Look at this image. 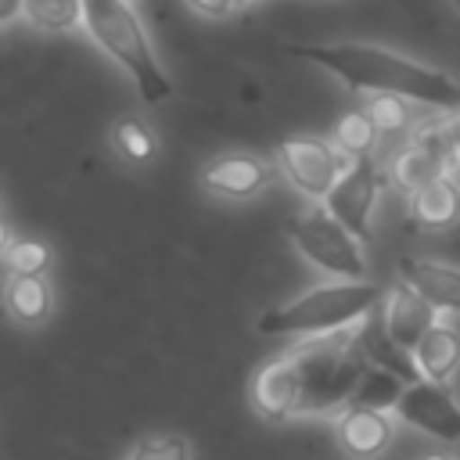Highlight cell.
Masks as SVG:
<instances>
[{
  "instance_id": "cell-1",
  "label": "cell",
  "mask_w": 460,
  "mask_h": 460,
  "mask_svg": "<svg viewBox=\"0 0 460 460\" xmlns=\"http://www.w3.org/2000/svg\"><path fill=\"white\" fill-rule=\"evenodd\" d=\"M288 54L331 72L352 93H395L428 111H460V83L442 68L374 43H291Z\"/></svg>"
},
{
  "instance_id": "cell-2",
  "label": "cell",
  "mask_w": 460,
  "mask_h": 460,
  "mask_svg": "<svg viewBox=\"0 0 460 460\" xmlns=\"http://www.w3.org/2000/svg\"><path fill=\"white\" fill-rule=\"evenodd\" d=\"M356 327L313 334L288 349L298 367V388H302L298 417H338L345 406H352V395L370 367L359 349Z\"/></svg>"
},
{
  "instance_id": "cell-3",
  "label": "cell",
  "mask_w": 460,
  "mask_h": 460,
  "mask_svg": "<svg viewBox=\"0 0 460 460\" xmlns=\"http://www.w3.org/2000/svg\"><path fill=\"white\" fill-rule=\"evenodd\" d=\"M385 302V288L374 280H327L316 284L291 302L259 316V334H291L313 338L363 323Z\"/></svg>"
},
{
  "instance_id": "cell-4",
  "label": "cell",
  "mask_w": 460,
  "mask_h": 460,
  "mask_svg": "<svg viewBox=\"0 0 460 460\" xmlns=\"http://www.w3.org/2000/svg\"><path fill=\"white\" fill-rule=\"evenodd\" d=\"M86 32L133 79L137 93L147 104H162L172 97V79L155 58V47L129 0H86Z\"/></svg>"
},
{
  "instance_id": "cell-5",
  "label": "cell",
  "mask_w": 460,
  "mask_h": 460,
  "mask_svg": "<svg viewBox=\"0 0 460 460\" xmlns=\"http://www.w3.org/2000/svg\"><path fill=\"white\" fill-rule=\"evenodd\" d=\"M288 237L298 248V255L316 266L320 273L334 277V280H367V252L363 241L327 208V205H313L305 212H298L288 223Z\"/></svg>"
},
{
  "instance_id": "cell-6",
  "label": "cell",
  "mask_w": 460,
  "mask_h": 460,
  "mask_svg": "<svg viewBox=\"0 0 460 460\" xmlns=\"http://www.w3.org/2000/svg\"><path fill=\"white\" fill-rule=\"evenodd\" d=\"M349 155L331 137H291L280 144V169L291 187L313 201H327L338 176L349 169Z\"/></svg>"
},
{
  "instance_id": "cell-7",
  "label": "cell",
  "mask_w": 460,
  "mask_h": 460,
  "mask_svg": "<svg viewBox=\"0 0 460 460\" xmlns=\"http://www.w3.org/2000/svg\"><path fill=\"white\" fill-rule=\"evenodd\" d=\"M395 417L406 428H413L442 446H460V399L453 395L449 385L424 381V377L406 385V392L395 406Z\"/></svg>"
},
{
  "instance_id": "cell-8",
  "label": "cell",
  "mask_w": 460,
  "mask_h": 460,
  "mask_svg": "<svg viewBox=\"0 0 460 460\" xmlns=\"http://www.w3.org/2000/svg\"><path fill=\"white\" fill-rule=\"evenodd\" d=\"M377 190H381V165L374 162V155L352 158L349 169L338 176L334 190L327 194V208L359 237L370 241V219H374V205H377Z\"/></svg>"
},
{
  "instance_id": "cell-9",
  "label": "cell",
  "mask_w": 460,
  "mask_h": 460,
  "mask_svg": "<svg viewBox=\"0 0 460 460\" xmlns=\"http://www.w3.org/2000/svg\"><path fill=\"white\" fill-rule=\"evenodd\" d=\"M284 169L252 151H226L201 169V187L219 198H252L266 190Z\"/></svg>"
},
{
  "instance_id": "cell-10",
  "label": "cell",
  "mask_w": 460,
  "mask_h": 460,
  "mask_svg": "<svg viewBox=\"0 0 460 460\" xmlns=\"http://www.w3.org/2000/svg\"><path fill=\"white\" fill-rule=\"evenodd\" d=\"M248 399H252V410H255L262 420H270V424H280V420L298 417L302 388H298V367H295L291 352H280V356L266 359V363L252 374Z\"/></svg>"
},
{
  "instance_id": "cell-11",
  "label": "cell",
  "mask_w": 460,
  "mask_h": 460,
  "mask_svg": "<svg viewBox=\"0 0 460 460\" xmlns=\"http://www.w3.org/2000/svg\"><path fill=\"white\" fill-rule=\"evenodd\" d=\"M381 323H385V331L392 334V341H399L402 349H417L420 345V338L442 320V313L410 284V280H395V284H388L385 288V302H381Z\"/></svg>"
},
{
  "instance_id": "cell-12",
  "label": "cell",
  "mask_w": 460,
  "mask_h": 460,
  "mask_svg": "<svg viewBox=\"0 0 460 460\" xmlns=\"http://www.w3.org/2000/svg\"><path fill=\"white\" fill-rule=\"evenodd\" d=\"M395 413L388 410H370V406H345L334 417V438L338 449L352 460H377L388 453L395 438Z\"/></svg>"
},
{
  "instance_id": "cell-13",
  "label": "cell",
  "mask_w": 460,
  "mask_h": 460,
  "mask_svg": "<svg viewBox=\"0 0 460 460\" xmlns=\"http://www.w3.org/2000/svg\"><path fill=\"white\" fill-rule=\"evenodd\" d=\"M399 277L410 280L438 313H460V266L438 259H402Z\"/></svg>"
},
{
  "instance_id": "cell-14",
  "label": "cell",
  "mask_w": 460,
  "mask_h": 460,
  "mask_svg": "<svg viewBox=\"0 0 460 460\" xmlns=\"http://www.w3.org/2000/svg\"><path fill=\"white\" fill-rule=\"evenodd\" d=\"M356 334H359V349H363V356H367V363H370V367L392 370V374H395V377H402L406 385L420 381V370H417L413 352H410V349H402L399 341H392V334H388V331H385V323H381V313H370V316L356 327Z\"/></svg>"
},
{
  "instance_id": "cell-15",
  "label": "cell",
  "mask_w": 460,
  "mask_h": 460,
  "mask_svg": "<svg viewBox=\"0 0 460 460\" xmlns=\"http://www.w3.org/2000/svg\"><path fill=\"white\" fill-rule=\"evenodd\" d=\"M413 359H417V370L424 381H438V385H449L460 370V331L446 320H438L424 338L420 345L413 349Z\"/></svg>"
},
{
  "instance_id": "cell-16",
  "label": "cell",
  "mask_w": 460,
  "mask_h": 460,
  "mask_svg": "<svg viewBox=\"0 0 460 460\" xmlns=\"http://www.w3.org/2000/svg\"><path fill=\"white\" fill-rule=\"evenodd\" d=\"M460 219V183L456 176H438L410 198V223L424 230H449Z\"/></svg>"
},
{
  "instance_id": "cell-17",
  "label": "cell",
  "mask_w": 460,
  "mask_h": 460,
  "mask_svg": "<svg viewBox=\"0 0 460 460\" xmlns=\"http://www.w3.org/2000/svg\"><path fill=\"white\" fill-rule=\"evenodd\" d=\"M4 302H7V313L14 316V323H22V327H40L54 313L50 284L32 273H7Z\"/></svg>"
},
{
  "instance_id": "cell-18",
  "label": "cell",
  "mask_w": 460,
  "mask_h": 460,
  "mask_svg": "<svg viewBox=\"0 0 460 460\" xmlns=\"http://www.w3.org/2000/svg\"><path fill=\"white\" fill-rule=\"evenodd\" d=\"M410 104H413V101H402V97H395V93H363V111H367L370 122L377 126L381 140L413 137V129H417L424 119H417Z\"/></svg>"
},
{
  "instance_id": "cell-19",
  "label": "cell",
  "mask_w": 460,
  "mask_h": 460,
  "mask_svg": "<svg viewBox=\"0 0 460 460\" xmlns=\"http://www.w3.org/2000/svg\"><path fill=\"white\" fill-rule=\"evenodd\" d=\"M25 22L47 32L86 25V0H25Z\"/></svg>"
},
{
  "instance_id": "cell-20",
  "label": "cell",
  "mask_w": 460,
  "mask_h": 460,
  "mask_svg": "<svg viewBox=\"0 0 460 460\" xmlns=\"http://www.w3.org/2000/svg\"><path fill=\"white\" fill-rule=\"evenodd\" d=\"M406 392V381L395 377L392 370H381V367H367L356 395H352V406H370V410H388L395 413L399 399Z\"/></svg>"
},
{
  "instance_id": "cell-21",
  "label": "cell",
  "mask_w": 460,
  "mask_h": 460,
  "mask_svg": "<svg viewBox=\"0 0 460 460\" xmlns=\"http://www.w3.org/2000/svg\"><path fill=\"white\" fill-rule=\"evenodd\" d=\"M349 158H363V155H374V147H377V140H381V133H377V126L370 122V115L359 108V111H349V115H341L338 119V126H334V137H331Z\"/></svg>"
},
{
  "instance_id": "cell-22",
  "label": "cell",
  "mask_w": 460,
  "mask_h": 460,
  "mask_svg": "<svg viewBox=\"0 0 460 460\" xmlns=\"http://www.w3.org/2000/svg\"><path fill=\"white\" fill-rule=\"evenodd\" d=\"M54 252L47 241L40 237H11L7 248H4V262H7V273H32V277H43L47 266H50Z\"/></svg>"
},
{
  "instance_id": "cell-23",
  "label": "cell",
  "mask_w": 460,
  "mask_h": 460,
  "mask_svg": "<svg viewBox=\"0 0 460 460\" xmlns=\"http://www.w3.org/2000/svg\"><path fill=\"white\" fill-rule=\"evenodd\" d=\"M194 446L180 431H162V435H144L129 446L126 460H190Z\"/></svg>"
},
{
  "instance_id": "cell-24",
  "label": "cell",
  "mask_w": 460,
  "mask_h": 460,
  "mask_svg": "<svg viewBox=\"0 0 460 460\" xmlns=\"http://www.w3.org/2000/svg\"><path fill=\"white\" fill-rule=\"evenodd\" d=\"M115 147L122 151V158H129V162L140 165V162H151L155 158L158 140H155V133L140 119H122L115 126Z\"/></svg>"
},
{
  "instance_id": "cell-25",
  "label": "cell",
  "mask_w": 460,
  "mask_h": 460,
  "mask_svg": "<svg viewBox=\"0 0 460 460\" xmlns=\"http://www.w3.org/2000/svg\"><path fill=\"white\" fill-rule=\"evenodd\" d=\"M438 126H442V137H446V147L460 169V111H442L438 115Z\"/></svg>"
},
{
  "instance_id": "cell-26",
  "label": "cell",
  "mask_w": 460,
  "mask_h": 460,
  "mask_svg": "<svg viewBox=\"0 0 460 460\" xmlns=\"http://www.w3.org/2000/svg\"><path fill=\"white\" fill-rule=\"evenodd\" d=\"M237 4L241 0H187V7L198 11V14H205V18H226Z\"/></svg>"
},
{
  "instance_id": "cell-27",
  "label": "cell",
  "mask_w": 460,
  "mask_h": 460,
  "mask_svg": "<svg viewBox=\"0 0 460 460\" xmlns=\"http://www.w3.org/2000/svg\"><path fill=\"white\" fill-rule=\"evenodd\" d=\"M14 18H25V0H0V22L11 25Z\"/></svg>"
},
{
  "instance_id": "cell-28",
  "label": "cell",
  "mask_w": 460,
  "mask_h": 460,
  "mask_svg": "<svg viewBox=\"0 0 460 460\" xmlns=\"http://www.w3.org/2000/svg\"><path fill=\"white\" fill-rule=\"evenodd\" d=\"M420 460H460V456L449 453V449H435V453H428V456H420Z\"/></svg>"
},
{
  "instance_id": "cell-29",
  "label": "cell",
  "mask_w": 460,
  "mask_h": 460,
  "mask_svg": "<svg viewBox=\"0 0 460 460\" xmlns=\"http://www.w3.org/2000/svg\"><path fill=\"white\" fill-rule=\"evenodd\" d=\"M453 7H456V11H460V0H453Z\"/></svg>"
},
{
  "instance_id": "cell-30",
  "label": "cell",
  "mask_w": 460,
  "mask_h": 460,
  "mask_svg": "<svg viewBox=\"0 0 460 460\" xmlns=\"http://www.w3.org/2000/svg\"><path fill=\"white\" fill-rule=\"evenodd\" d=\"M241 4H252V0H241Z\"/></svg>"
}]
</instances>
